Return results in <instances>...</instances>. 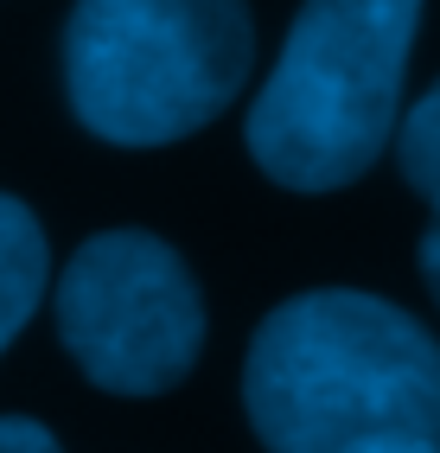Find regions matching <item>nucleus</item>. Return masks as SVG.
<instances>
[{"label": "nucleus", "mask_w": 440, "mask_h": 453, "mask_svg": "<svg viewBox=\"0 0 440 453\" xmlns=\"http://www.w3.org/2000/svg\"><path fill=\"white\" fill-rule=\"evenodd\" d=\"M396 160H402V179L428 198V211L440 218V83H428V96H415V109L402 115Z\"/></svg>", "instance_id": "nucleus-6"}, {"label": "nucleus", "mask_w": 440, "mask_h": 453, "mask_svg": "<svg viewBox=\"0 0 440 453\" xmlns=\"http://www.w3.org/2000/svg\"><path fill=\"white\" fill-rule=\"evenodd\" d=\"M243 409L269 453L440 447V339L358 288L293 294L249 339Z\"/></svg>", "instance_id": "nucleus-1"}, {"label": "nucleus", "mask_w": 440, "mask_h": 453, "mask_svg": "<svg viewBox=\"0 0 440 453\" xmlns=\"http://www.w3.org/2000/svg\"><path fill=\"white\" fill-rule=\"evenodd\" d=\"M255 58L243 0H77L64 89L109 147H166L237 103Z\"/></svg>", "instance_id": "nucleus-3"}, {"label": "nucleus", "mask_w": 440, "mask_h": 453, "mask_svg": "<svg viewBox=\"0 0 440 453\" xmlns=\"http://www.w3.org/2000/svg\"><path fill=\"white\" fill-rule=\"evenodd\" d=\"M421 281H428L434 307H440V218H434V224H428V236H421Z\"/></svg>", "instance_id": "nucleus-8"}, {"label": "nucleus", "mask_w": 440, "mask_h": 453, "mask_svg": "<svg viewBox=\"0 0 440 453\" xmlns=\"http://www.w3.org/2000/svg\"><path fill=\"white\" fill-rule=\"evenodd\" d=\"M376 453H440V447H376Z\"/></svg>", "instance_id": "nucleus-9"}, {"label": "nucleus", "mask_w": 440, "mask_h": 453, "mask_svg": "<svg viewBox=\"0 0 440 453\" xmlns=\"http://www.w3.org/2000/svg\"><path fill=\"white\" fill-rule=\"evenodd\" d=\"M45 281H51V250H45L39 218L19 198L0 192V351H7L26 332V319L39 313Z\"/></svg>", "instance_id": "nucleus-5"}, {"label": "nucleus", "mask_w": 440, "mask_h": 453, "mask_svg": "<svg viewBox=\"0 0 440 453\" xmlns=\"http://www.w3.org/2000/svg\"><path fill=\"white\" fill-rule=\"evenodd\" d=\"M57 339L109 396H166L204 351V300L179 250L147 230L90 236L57 275Z\"/></svg>", "instance_id": "nucleus-4"}, {"label": "nucleus", "mask_w": 440, "mask_h": 453, "mask_svg": "<svg viewBox=\"0 0 440 453\" xmlns=\"http://www.w3.org/2000/svg\"><path fill=\"white\" fill-rule=\"evenodd\" d=\"M415 26L421 0H307L249 103L255 166L287 192L364 179L396 134Z\"/></svg>", "instance_id": "nucleus-2"}, {"label": "nucleus", "mask_w": 440, "mask_h": 453, "mask_svg": "<svg viewBox=\"0 0 440 453\" xmlns=\"http://www.w3.org/2000/svg\"><path fill=\"white\" fill-rule=\"evenodd\" d=\"M0 453H64V447L33 415H0Z\"/></svg>", "instance_id": "nucleus-7"}]
</instances>
